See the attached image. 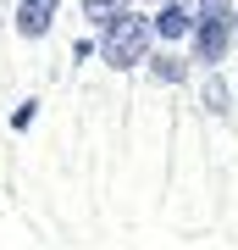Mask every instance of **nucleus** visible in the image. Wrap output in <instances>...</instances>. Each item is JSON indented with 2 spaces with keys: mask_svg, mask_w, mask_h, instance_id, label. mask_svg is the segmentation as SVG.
Listing matches in <instances>:
<instances>
[{
  "mask_svg": "<svg viewBox=\"0 0 238 250\" xmlns=\"http://www.w3.org/2000/svg\"><path fill=\"white\" fill-rule=\"evenodd\" d=\"M128 6H133V0H83V11H89V22H94V28H106L116 11H128Z\"/></svg>",
  "mask_w": 238,
  "mask_h": 250,
  "instance_id": "7",
  "label": "nucleus"
},
{
  "mask_svg": "<svg viewBox=\"0 0 238 250\" xmlns=\"http://www.w3.org/2000/svg\"><path fill=\"white\" fill-rule=\"evenodd\" d=\"M150 45H155V22L144 17V11H116V17L100 28V56H106V67L128 72L139 62H150Z\"/></svg>",
  "mask_w": 238,
  "mask_h": 250,
  "instance_id": "1",
  "label": "nucleus"
},
{
  "mask_svg": "<svg viewBox=\"0 0 238 250\" xmlns=\"http://www.w3.org/2000/svg\"><path fill=\"white\" fill-rule=\"evenodd\" d=\"M150 22H155V39H188L194 22H200V11L183 6V0H161V11H155Z\"/></svg>",
  "mask_w": 238,
  "mask_h": 250,
  "instance_id": "3",
  "label": "nucleus"
},
{
  "mask_svg": "<svg viewBox=\"0 0 238 250\" xmlns=\"http://www.w3.org/2000/svg\"><path fill=\"white\" fill-rule=\"evenodd\" d=\"M200 106L211 111V117H227V111H233V95H227V83H221L216 72H205V95H200Z\"/></svg>",
  "mask_w": 238,
  "mask_h": 250,
  "instance_id": "6",
  "label": "nucleus"
},
{
  "mask_svg": "<svg viewBox=\"0 0 238 250\" xmlns=\"http://www.w3.org/2000/svg\"><path fill=\"white\" fill-rule=\"evenodd\" d=\"M233 34H238V6H227V0H211V6L200 11V22H194V62L205 72H216L221 62H227V45H233Z\"/></svg>",
  "mask_w": 238,
  "mask_h": 250,
  "instance_id": "2",
  "label": "nucleus"
},
{
  "mask_svg": "<svg viewBox=\"0 0 238 250\" xmlns=\"http://www.w3.org/2000/svg\"><path fill=\"white\" fill-rule=\"evenodd\" d=\"M150 78H155V83H183V78H188V62L172 56V50H161V56H150Z\"/></svg>",
  "mask_w": 238,
  "mask_h": 250,
  "instance_id": "5",
  "label": "nucleus"
},
{
  "mask_svg": "<svg viewBox=\"0 0 238 250\" xmlns=\"http://www.w3.org/2000/svg\"><path fill=\"white\" fill-rule=\"evenodd\" d=\"M34 117H39V106H34V100H22V106L11 111V128H28V123H34Z\"/></svg>",
  "mask_w": 238,
  "mask_h": 250,
  "instance_id": "8",
  "label": "nucleus"
},
{
  "mask_svg": "<svg viewBox=\"0 0 238 250\" xmlns=\"http://www.w3.org/2000/svg\"><path fill=\"white\" fill-rule=\"evenodd\" d=\"M55 6L61 0H17V39H44L50 34V22H55Z\"/></svg>",
  "mask_w": 238,
  "mask_h": 250,
  "instance_id": "4",
  "label": "nucleus"
}]
</instances>
